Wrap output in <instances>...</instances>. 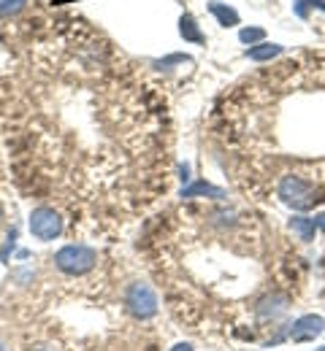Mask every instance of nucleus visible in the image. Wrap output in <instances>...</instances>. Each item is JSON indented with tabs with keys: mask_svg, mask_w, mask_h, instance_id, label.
Wrapping results in <instances>:
<instances>
[{
	"mask_svg": "<svg viewBox=\"0 0 325 351\" xmlns=\"http://www.w3.org/2000/svg\"><path fill=\"white\" fill-rule=\"evenodd\" d=\"M279 197L287 206H293L295 211H306V208H312L320 200L317 197V189L309 181H304L301 176H284L279 181Z\"/></svg>",
	"mask_w": 325,
	"mask_h": 351,
	"instance_id": "obj_1",
	"label": "nucleus"
},
{
	"mask_svg": "<svg viewBox=\"0 0 325 351\" xmlns=\"http://www.w3.org/2000/svg\"><path fill=\"white\" fill-rule=\"evenodd\" d=\"M95 260H98V254H95L90 246H82V243L79 246H65L54 257L57 267L65 270V273H87L95 265Z\"/></svg>",
	"mask_w": 325,
	"mask_h": 351,
	"instance_id": "obj_2",
	"label": "nucleus"
},
{
	"mask_svg": "<svg viewBox=\"0 0 325 351\" xmlns=\"http://www.w3.org/2000/svg\"><path fill=\"white\" fill-rule=\"evenodd\" d=\"M30 232L41 241H52L63 232V219L54 208H36L30 217Z\"/></svg>",
	"mask_w": 325,
	"mask_h": 351,
	"instance_id": "obj_3",
	"label": "nucleus"
},
{
	"mask_svg": "<svg viewBox=\"0 0 325 351\" xmlns=\"http://www.w3.org/2000/svg\"><path fill=\"white\" fill-rule=\"evenodd\" d=\"M128 306H131L133 313H139V316H152L157 300H155V295H152V289L146 284H136L131 289V295H128Z\"/></svg>",
	"mask_w": 325,
	"mask_h": 351,
	"instance_id": "obj_4",
	"label": "nucleus"
},
{
	"mask_svg": "<svg viewBox=\"0 0 325 351\" xmlns=\"http://www.w3.org/2000/svg\"><path fill=\"white\" fill-rule=\"evenodd\" d=\"M323 332V319L320 316H304V319H298V324L293 327V341H312V338H317Z\"/></svg>",
	"mask_w": 325,
	"mask_h": 351,
	"instance_id": "obj_5",
	"label": "nucleus"
},
{
	"mask_svg": "<svg viewBox=\"0 0 325 351\" xmlns=\"http://www.w3.org/2000/svg\"><path fill=\"white\" fill-rule=\"evenodd\" d=\"M209 14L223 25V27H236L238 22H241V16H238V11L228 5V3H223V0H212L209 3Z\"/></svg>",
	"mask_w": 325,
	"mask_h": 351,
	"instance_id": "obj_6",
	"label": "nucleus"
},
{
	"mask_svg": "<svg viewBox=\"0 0 325 351\" xmlns=\"http://www.w3.org/2000/svg\"><path fill=\"white\" fill-rule=\"evenodd\" d=\"M179 36L185 38L187 44H206V36H203V30H201V25L195 22L192 14L179 16Z\"/></svg>",
	"mask_w": 325,
	"mask_h": 351,
	"instance_id": "obj_7",
	"label": "nucleus"
},
{
	"mask_svg": "<svg viewBox=\"0 0 325 351\" xmlns=\"http://www.w3.org/2000/svg\"><path fill=\"white\" fill-rule=\"evenodd\" d=\"M282 51H284L282 44H269V41H263V44L249 46V49L244 51V57H247V60H255V62H269V60L279 57Z\"/></svg>",
	"mask_w": 325,
	"mask_h": 351,
	"instance_id": "obj_8",
	"label": "nucleus"
},
{
	"mask_svg": "<svg viewBox=\"0 0 325 351\" xmlns=\"http://www.w3.org/2000/svg\"><path fill=\"white\" fill-rule=\"evenodd\" d=\"M198 195H209V197H225V192H223V189H217V186H212V184H206V181H195L192 186H187L185 192H182V197H198Z\"/></svg>",
	"mask_w": 325,
	"mask_h": 351,
	"instance_id": "obj_9",
	"label": "nucleus"
},
{
	"mask_svg": "<svg viewBox=\"0 0 325 351\" xmlns=\"http://www.w3.org/2000/svg\"><path fill=\"white\" fill-rule=\"evenodd\" d=\"M290 227H293V232H298V238L301 241H312L315 238V219H304V217H295V219L290 221Z\"/></svg>",
	"mask_w": 325,
	"mask_h": 351,
	"instance_id": "obj_10",
	"label": "nucleus"
},
{
	"mask_svg": "<svg viewBox=\"0 0 325 351\" xmlns=\"http://www.w3.org/2000/svg\"><path fill=\"white\" fill-rule=\"evenodd\" d=\"M238 41L247 46L263 44V41H266V30H263V27H241V30H238Z\"/></svg>",
	"mask_w": 325,
	"mask_h": 351,
	"instance_id": "obj_11",
	"label": "nucleus"
},
{
	"mask_svg": "<svg viewBox=\"0 0 325 351\" xmlns=\"http://www.w3.org/2000/svg\"><path fill=\"white\" fill-rule=\"evenodd\" d=\"M309 8L325 11V0H295V3H293V14H295L298 19H306V16H309Z\"/></svg>",
	"mask_w": 325,
	"mask_h": 351,
	"instance_id": "obj_12",
	"label": "nucleus"
},
{
	"mask_svg": "<svg viewBox=\"0 0 325 351\" xmlns=\"http://www.w3.org/2000/svg\"><path fill=\"white\" fill-rule=\"evenodd\" d=\"M190 62V54H168V57H163V60H155L152 65L157 68V71H171L174 65H185Z\"/></svg>",
	"mask_w": 325,
	"mask_h": 351,
	"instance_id": "obj_13",
	"label": "nucleus"
},
{
	"mask_svg": "<svg viewBox=\"0 0 325 351\" xmlns=\"http://www.w3.org/2000/svg\"><path fill=\"white\" fill-rule=\"evenodd\" d=\"M27 5V0H0V16H14Z\"/></svg>",
	"mask_w": 325,
	"mask_h": 351,
	"instance_id": "obj_14",
	"label": "nucleus"
},
{
	"mask_svg": "<svg viewBox=\"0 0 325 351\" xmlns=\"http://www.w3.org/2000/svg\"><path fill=\"white\" fill-rule=\"evenodd\" d=\"M315 224H317V227H323V230H325V214H323V217H317V219H315Z\"/></svg>",
	"mask_w": 325,
	"mask_h": 351,
	"instance_id": "obj_15",
	"label": "nucleus"
},
{
	"mask_svg": "<svg viewBox=\"0 0 325 351\" xmlns=\"http://www.w3.org/2000/svg\"><path fill=\"white\" fill-rule=\"evenodd\" d=\"M320 351H325V349H320Z\"/></svg>",
	"mask_w": 325,
	"mask_h": 351,
	"instance_id": "obj_16",
	"label": "nucleus"
},
{
	"mask_svg": "<svg viewBox=\"0 0 325 351\" xmlns=\"http://www.w3.org/2000/svg\"><path fill=\"white\" fill-rule=\"evenodd\" d=\"M0 351H3V349H0Z\"/></svg>",
	"mask_w": 325,
	"mask_h": 351,
	"instance_id": "obj_17",
	"label": "nucleus"
}]
</instances>
